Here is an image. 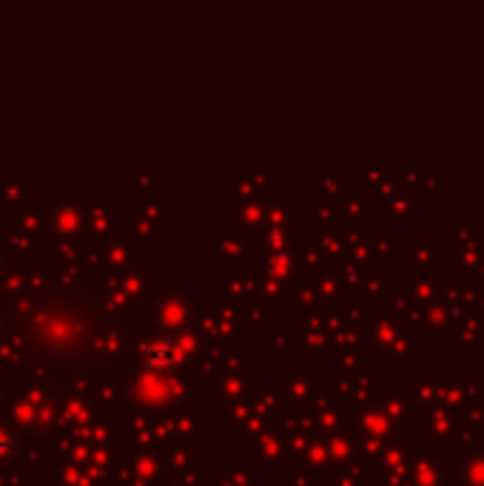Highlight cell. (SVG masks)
<instances>
[{"mask_svg":"<svg viewBox=\"0 0 484 486\" xmlns=\"http://www.w3.org/2000/svg\"><path fill=\"white\" fill-rule=\"evenodd\" d=\"M179 358H183V353H179V348L171 341V338H149L143 348H140V361H143V367L154 376H166L171 373Z\"/></svg>","mask_w":484,"mask_h":486,"instance_id":"1","label":"cell"},{"mask_svg":"<svg viewBox=\"0 0 484 486\" xmlns=\"http://www.w3.org/2000/svg\"><path fill=\"white\" fill-rule=\"evenodd\" d=\"M160 324L166 330H179L189 324V305H179V301H169V305L160 308Z\"/></svg>","mask_w":484,"mask_h":486,"instance_id":"2","label":"cell"},{"mask_svg":"<svg viewBox=\"0 0 484 486\" xmlns=\"http://www.w3.org/2000/svg\"><path fill=\"white\" fill-rule=\"evenodd\" d=\"M15 450H17L15 438H12L9 433H4V430H0V463H4V461H9V458L15 455Z\"/></svg>","mask_w":484,"mask_h":486,"instance_id":"3","label":"cell"}]
</instances>
